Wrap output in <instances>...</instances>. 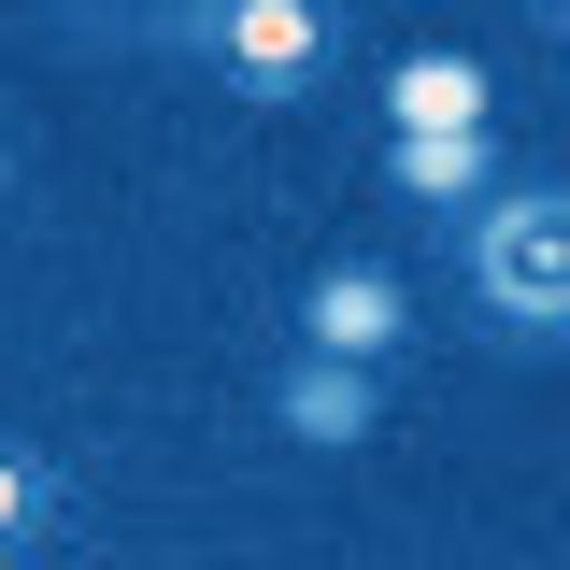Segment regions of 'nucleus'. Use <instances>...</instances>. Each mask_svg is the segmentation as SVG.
Listing matches in <instances>:
<instances>
[{
  "label": "nucleus",
  "mask_w": 570,
  "mask_h": 570,
  "mask_svg": "<svg viewBox=\"0 0 570 570\" xmlns=\"http://www.w3.org/2000/svg\"><path fill=\"white\" fill-rule=\"evenodd\" d=\"M471 299H485L499 343H557L570 328V186H499L471 200Z\"/></svg>",
  "instance_id": "nucleus-1"
},
{
  "label": "nucleus",
  "mask_w": 570,
  "mask_h": 570,
  "mask_svg": "<svg viewBox=\"0 0 570 570\" xmlns=\"http://www.w3.org/2000/svg\"><path fill=\"white\" fill-rule=\"evenodd\" d=\"M200 58H214L228 100H314V86L343 71V14H328V0H214Z\"/></svg>",
  "instance_id": "nucleus-2"
},
{
  "label": "nucleus",
  "mask_w": 570,
  "mask_h": 570,
  "mask_svg": "<svg viewBox=\"0 0 570 570\" xmlns=\"http://www.w3.org/2000/svg\"><path fill=\"white\" fill-rule=\"evenodd\" d=\"M299 328H314V356L385 371V356L414 343V299H400V272H385V257H328V272L299 285Z\"/></svg>",
  "instance_id": "nucleus-3"
},
{
  "label": "nucleus",
  "mask_w": 570,
  "mask_h": 570,
  "mask_svg": "<svg viewBox=\"0 0 570 570\" xmlns=\"http://www.w3.org/2000/svg\"><path fill=\"white\" fill-rule=\"evenodd\" d=\"M499 129H385V186L400 200H428V214H471V200H499Z\"/></svg>",
  "instance_id": "nucleus-4"
},
{
  "label": "nucleus",
  "mask_w": 570,
  "mask_h": 570,
  "mask_svg": "<svg viewBox=\"0 0 570 570\" xmlns=\"http://www.w3.org/2000/svg\"><path fill=\"white\" fill-rule=\"evenodd\" d=\"M272 414H285V442H371V428H385V385H371L356 356H285Z\"/></svg>",
  "instance_id": "nucleus-5"
},
{
  "label": "nucleus",
  "mask_w": 570,
  "mask_h": 570,
  "mask_svg": "<svg viewBox=\"0 0 570 570\" xmlns=\"http://www.w3.org/2000/svg\"><path fill=\"white\" fill-rule=\"evenodd\" d=\"M385 129H485V58L428 43V58L385 71Z\"/></svg>",
  "instance_id": "nucleus-6"
},
{
  "label": "nucleus",
  "mask_w": 570,
  "mask_h": 570,
  "mask_svg": "<svg viewBox=\"0 0 570 570\" xmlns=\"http://www.w3.org/2000/svg\"><path fill=\"white\" fill-rule=\"evenodd\" d=\"M58 14L100 43V58H142V43H200L214 0H58Z\"/></svg>",
  "instance_id": "nucleus-7"
},
{
  "label": "nucleus",
  "mask_w": 570,
  "mask_h": 570,
  "mask_svg": "<svg viewBox=\"0 0 570 570\" xmlns=\"http://www.w3.org/2000/svg\"><path fill=\"white\" fill-rule=\"evenodd\" d=\"M43 528H58V471H43V456H29V442H0V570L29 557V542H43Z\"/></svg>",
  "instance_id": "nucleus-8"
}]
</instances>
